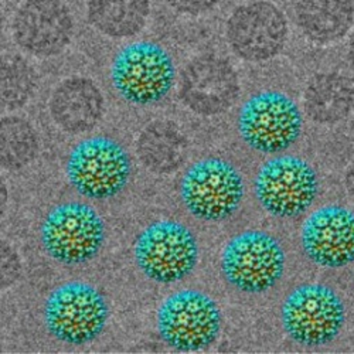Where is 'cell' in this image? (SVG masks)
<instances>
[{
	"mask_svg": "<svg viewBox=\"0 0 354 354\" xmlns=\"http://www.w3.org/2000/svg\"><path fill=\"white\" fill-rule=\"evenodd\" d=\"M179 95L194 113L225 112L240 95V80L232 66L217 55H200L182 73Z\"/></svg>",
	"mask_w": 354,
	"mask_h": 354,
	"instance_id": "5bb4252c",
	"label": "cell"
},
{
	"mask_svg": "<svg viewBox=\"0 0 354 354\" xmlns=\"http://www.w3.org/2000/svg\"><path fill=\"white\" fill-rule=\"evenodd\" d=\"M136 152L142 165L156 174H169L187 159L189 145L180 128L169 121L147 125L139 135Z\"/></svg>",
	"mask_w": 354,
	"mask_h": 354,
	"instance_id": "d6986e66",
	"label": "cell"
},
{
	"mask_svg": "<svg viewBox=\"0 0 354 354\" xmlns=\"http://www.w3.org/2000/svg\"><path fill=\"white\" fill-rule=\"evenodd\" d=\"M104 95L98 85L85 77L64 80L53 91L50 113L54 122L68 133L93 131L104 115Z\"/></svg>",
	"mask_w": 354,
	"mask_h": 354,
	"instance_id": "2e32d148",
	"label": "cell"
},
{
	"mask_svg": "<svg viewBox=\"0 0 354 354\" xmlns=\"http://www.w3.org/2000/svg\"><path fill=\"white\" fill-rule=\"evenodd\" d=\"M176 78L170 54L152 41H138L116 54L111 68L115 91L132 105L149 106L167 97Z\"/></svg>",
	"mask_w": 354,
	"mask_h": 354,
	"instance_id": "8992f818",
	"label": "cell"
},
{
	"mask_svg": "<svg viewBox=\"0 0 354 354\" xmlns=\"http://www.w3.org/2000/svg\"><path fill=\"white\" fill-rule=\"evenodd\" d=\"M35 88V70L24 58L16 54L0 55V106H24L33 97Z\"/></svg>",
	"mask_w": 354,
	"mask_h": 354,
	"instance_id": "7402d4cb",
	"label": "cell"
},
{
	"mask_svg": "<svg viewBox=\"0 0 354 354\" xmlns=\"http://www.w3.org/2000/svg\"><path fill=\"white\" fill-rule=\"evenodd\" d=\"M151 15V0H88L86 19L111 39L133 37L143 30Z\"/></svg>",
	"mask_w": 354,
	"mask_h": 354,
	"instance_id": "ffe728a7",
	"label": "cell"
},
{
	"mask_svg": "<svg viewBox=\"0 0 354 354\" xmlns=\"http://www.w3.org/2000/svg\"><path fill=\"white\" fill-rule=\"evenodd\" d=\"M348 62H350L351 68L354 70V37L351 39L350 46H348Z\"/></svg>",
	"mask_w": 354,
	"mask_h": 354,
	"instance_id": "4316f807",
	"label": "cell"
},
{
	"mask_svg": "<svg viewBox=\"0 0 354 354\" xmlns=\"http://www.w3.org/2000/svg\"><path fill=\"white\" fill-rule=\"evenodd\" d=\"M166 3L177 13L196 16L210 12L220 3V0H166Z\"/></svg>",
	"mask_w": 354,
	"mask_h": 354,
	"instance_id": "cb8c5ba5",
	"label": "cell"
},
{
	"mask_svg": "<svg viewBox=\"0 0 354 354\" xmlns=\"http://www.w3.org/2000/svg\"><path fill=\"white\" fill-rule=\"evenodd\" d=\"M313 166L297 156H278L265 162L255 177V197L261 207L277 218L305 214L319 194Z\"/></svg>",
	"mask_w": 354,
	"mask_h": 354,
	"instance_id": "30bf717a",
	"label": "cell"
},
{
	"mask_svg": "<svg viewBox=\"0 0 354 354\" xmlns=\"http://www.w3.org/2000/svg\"><path fill=\"white\" fill-rule=\"evenodd\" d=\"M185 209L204 223H220L237 213L245 194L244 179L232 163L207 158L193 163L180 180Z\"/></svg>",
	"mask_w": 354,
	"mask_h": 354,
	"instance_id": "3957f363",
	"label": "cell"
},
{
	"mask_svg": "<svg viewBox=\"0 0 354 354\" xmlns=\"http://www.w3.org/2000/svg\"><path fill=\"white\" fill-rule=\"evenodd\" d=\"M304 118L290 97L265 91L251 97L239 113V133L252 151L265 155L283 152L297 143Z\"/></svg>",
	"mask_w": 354,
	"mask_h": 354,
	"instance_id": "8fae6325",
	"label": "cell"
},
{
	"mask_svg": "<svg viewBox=\"0 0 354 354\" xmlns=\"http://www.w3.org/2000/svg\"><path fill=\"white\" fill-rule=\"evenodd\" d=\"M285 333L305 347L332 343L342 332L346 309L339 295L329 286L305 283L295 288L281 308Z\"/></svg>",
	"mask_w": 354,
	"mask_h": 354,
	"instance_id": "9c48e42d",
	"label": "cell"
},
{
	"mask_svg": "<svg viewBox=\"0 0 354 354\" xmlns=\"http://www.w3.org/2000/svg\"><path fill=\"white\" fill-rule=\"evenodd\" d=\"M43 317L54 339L70 346H84L104 332L109 319V305L94 285L71 281L51 290Z\"/></svg>",
	"mask_w": 354,
	"mask_h": 354,
	"instance_id": "6da1fadb",
	"label": "cell"
},
{
	"mask_svg": "<svg viewBox=\"0 0 354 354\" xmlns=\"http://www.w3.org/2000/svg\"><path fill=\"white\" fill-rule=\"evenodd\" d=\"M295 13L302 33L316 44L339 41L354 23L353 0H298Z\"/></svg>",
	"mask_w": 354,
	"mask_h": 354,
	"instance_id": "e0dca14e",
	"label": "cell"
},
{
	"mask_svg": "<svg viewBox=\"0 0 354 354\" xmlns=\"http://www.w3.org/2000/svg\"><path fill=\"white\" fill-rule=\"evenodd\" d=\"M301 243L317 267H348L354 262V212L337 204L315 210L302 225Z\"/></svg>",
	"mask_w": 354,
	"mask_h": 354,
	"instance_id": "9a60e30c",
	"label": "cell"
},
{
	"mask_svg": "<svg viewBox=\"0 0 354 354\" xmlns=\"http://www.w3.org/2000/svg\"><path fill=\"white\" fill-rule=\"evenodd\" d=\"M288 32L283 13L263 0L235 9L225 27L227 41L234 54L250 63L277 57L286 44Z\"/></svg>",
	"mask_w": 354,
	"mask_h": 354,
	"instance_id": "7c38bea8",
	"label": "cell"
},
{
	"mask_svg": "<svg viewBox=\"0 0 354 354\" xmlns=\"http://www.w3.org/2000/svg\"><path fill=\"white\" fill-rule=\"evenodd\" d=\"M132 163L125 147L112 138L94 136L77 143L68 155L66 174L74 190L90 200H108L128 185Z\"/></svg>",
	"mask_w": 354,
	"mask_h": 354,
	"instance_id": "5b68a950",
	"label": "cell"
},
{
	"mask_svg": "<svg viewBox=\"0 0 354 354\" xmlns=\"http://www.w3.org/2000/svg\"><path fill=\"white\" fill-rule=\"evenodd\" d=\"M13 37L28 54L48 58L73 40L74 17L64 0H26L13 17Z\"/></svg>",
	"mask_w": 354,
	"mask_h": 354,
	"instance_id": "4fadbf2b",
	"label": "cell"
},
{
	"mask_svg": "<svg viewBox=\"0 0 354 354\" xmlns=\"http://www.w3.org/2000/svg\"><path fill=\"white\" fill-rule=\"evenodd\" d=\"M198 243L189 227L176 220H158L140 231L133 245L139 271L156 283L186 279L198 263Z\"/></svg>",
	"mask_w": 354,
	"mask_h": 354,
	"instance_id": "7a4b0ae2",
	"label": "cell"
},
{
	"mask_svg": "<svg viewBox=\"0 0 354 354\" xmlns=\"http://www.w3.org/2000/svg\"><path fill=\"white\" fill-rule=\"evenodd\" d=\"M344 187L348 197L354 201V162L348 166L344 174Z\"/></svg>",
	"mask_w": 354,
	"mask_h": 354,
	"instance_id": "d4e9b609",
	"label": "cell"
},
{
	"mask_svg": "<svg viewBox=\"0 0 354 354\" xmlns=\"http://www.w3.org/2000/svg\"><path fill=\"white\" fill-rule=\"evenodd\" d=\"M220 263L225 282L234 289L244 293H263L281 281L286 255L271 234L247 230L227 243Z\"/></svg>",
	"mask_w": 354,
	"mask_h": 354,
	"instance_id": "ba28073f",
	"label": "cell"
},
{
	"mask_svg": "<svg viewBox=\"0 0 354 354\" xmlns=\"http://www.w3.org/2000/svg\"><path fill=\"white\" fill-rule=\"evenodd\" d=\"M21 272V259L17 251L5 240H0V290L13 286Z\"/></svg>",
	"mask_w": 354,
	"mask_h": 354,
	"instance_id": "603a6c76",
	"label": "cell"
},
{
	"mask_svg": "<svg viewBox=\"0 0 354 354\" xmlns=\"http://www.w3.org/2000/svg\"><path fill=\"white\" fill-rule=\"evenodd\" d=\"M223 316L207 293L183 289L171 293L158 309L156 328L160 339L177 351H200L220 336Z\"/></svg>",
	"mask_w": 354,
	"mask_h": 354,
	"instance_id": "52a82bcc",
	"label": "cell"
},
{
	"mask_svg": "<svg viewBox=\"0 0 354 354\" xmlns=\"http://www.w3.org/2000/svg\"><path fill=\"white\" fill-rule=\"evenodd\" d=\"M39 136L35 127L20 116L0 120V167L16 171L35 162Z\"/></svg>",
	"mask_w": 354,
	"mask_h": 354,
	"instance_id": "44dd1931",
	"label": "cell"
},
{
	"mask_svg": "<svg viewBox=\"0 0 354 354\" xmlns=\"http://www.w3.org/2000/svg\"><path fill=\"white\" fill-rule=\"evenodd\" d=\"M40 240L50 258L67 267H77L101 252L105 224L91 205L68 201L47 213L40 227Z\"/></svg>",
	"mask_w": 354,
	"mask_h": 354,
	"instance_id": "277c9868",
	"label": "cell"
},
{
	"mask_svg": "<svg viewBox=\"0 0 354 354\" xmlns=\"http://www.w3.org/2000/svg\"><path fill=\"white\" fill-rule=\"evenodd\" d=\"M9 203V190L5 180L0 177V218L5 214Z\"/></svg>",
	"mask_w": 354,
	"mask_h": 354,
	"instance_id": "484cf974",
	"label": "cell"
},
{
	"mask_svg": "<svg viewBox=\"0 0 354 354\" xmlns=\"http://www.w3.org/2000/svg\"><path fill=\"white\" fill-rule=\"evenodd\" d=\"M3 24H5L3 12H2V8H0V36H2V32H3Z\"/></svg>",
	"mask_w": 354,
	"mask_h": 354,
	"instance_id": "83f0119b",
	"label": "cell"
},
{
	"mask_svg": "<svg viewBox=\"0 0 354 354\" xmlns=\"http://www.w3.org/2000/svg\"><path fill=\"white\" fill-rule=\"evenodd\" d=\"M305 111L310 120L322 125L337 124L350 115L354 106V85L337 73L315 75L305 90Z\"/></svg>",
	"mask_w": 354,
	"mask_h": 354,
	"instance_id": "ac0fdd59",
	"label": "cell"
}]
</instances>
